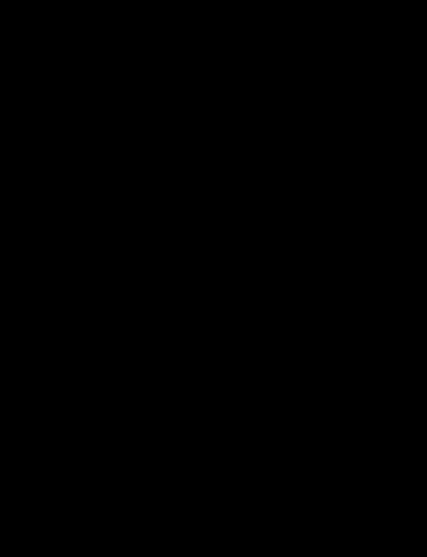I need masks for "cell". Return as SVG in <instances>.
<instances>
[]
</instances>
